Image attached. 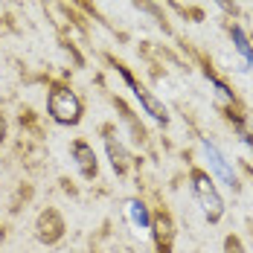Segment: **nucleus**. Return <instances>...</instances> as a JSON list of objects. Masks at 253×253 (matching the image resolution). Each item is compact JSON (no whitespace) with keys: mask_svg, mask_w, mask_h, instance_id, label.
<instances>
[{"mask_svg":"<svg viewBox=\"0 0 253 253\" xmlns=\"http://www.w3.org/2000/svg\"><path fill=\"white\" fill-rule=\"evenodd\" d=\"M35 239L41 242V245H58L61 239H64V233H67V221H64V215L55 210V207H44L38 215H35Z\"/></svg>","mask_w":253,"mask_h":253,"instance_id":"20e7f679","label":"nucleus"},{"mask_svg":"<svg viewBox=\"0 0 253 253\" xmlns=\"http://www.w3.org/2000/svg\"><path fill=\"white\" fill-rule=\"evenodd\" d=\"M221 253H248V248H245V242H242V239H239L236 233H230V236H224Z\"/></svg>","mask_w":253,"mask_h":253,"instance_id":"ddd939ff","label":"nucleus"},{"mask_svg":"<svg viewBox=\"0 0 253 253\" xmlns=\"http://www.w3.org/2000/svg\"><path fill=\"white\" fill-rule=\"evenodd\" d=\"M70 157H73L79 175L84 177V180H96V175H99V160H96V152H93V146L87 140H82V137L73 140L70 143Z\"/></svg>","mask_w":253,"mask_h":253,"instance_id":"423d86ee","label":"nucleus"},{"mask_svg":"<svg viewBox=\"0 0 253 253\" xmlns=\"http://www.w3.org/2000/svg\"><path fill=\"white\" fill-rule=\"evenodd\" d=\"M102 134H105V152H108V160H111V169L120 177L128 175V169H131V154H128V149L120 143V137L114 134L111 126L102 128Z\"/></svg>","mask_w":253,"mask_h":253,"instance_id":"0eeeda50","label":"nucleus"},{"mask_svg":"<svg viewBox=\"0 0 253 253\" xmlns=\"http://www.w3.org/2000/svg\"><path fill=\"white\" fill-rule=\"evenodd\" d=\"M128 215L134 218V224H137V227H143V230L152 227V212H149V207H146L143 201L131 198V201H128Z\"/></svg>","mask_w":253,"mask_h":253,"instance_id":"f8f14e48","label":"nucleus"},{"mask_svg":"<svg viewBox=\"0 0 253 253\" xmlns=\"http://www.w3.org/2000/svg\"><path fill=\"white\" fill-rule=\"evenodd\" d=\"M134 6H137L140 12H146V15H152V18H154V24L160 26L163 32H169V35H172V26H169V21H166V15L160 12V6H157L154 0H134Z\"/></svg>","mask_w":253,"mask_h":253,"instance_id":"9b49d317","label":"nucleus"},{"mask_svg":"<svg viewBox=\"0 0 253 253\" xmlns=\"http://www.w3.org/2000/svg\"><path fill=\"white\" fill-rule=\"evenodd\" d=\"M189 189H192L198 207L204 210V218L210 224H218L224 218V198H221L218 183L212 180V175L207 169H201V166H192L189 169Z\"/></svg>","mask_w":253,"mask_h":253,"instance_id":"f257e3e1","label":"nucleus"},{"mask_svg":"<svg viewBox=\"0 0 253 253\" xmlns=\"http://www.w3.org/2000/svg\"><path fill=\"white\" fill-rule=\"evenodd\" d=\"M201 146H204V152H207V157H210V166H212V172L221 177L227 186H233V189H236V186H239V177H236V172H233V166L227 163V157L218 152V149H215L210 140H201Z\"/></svg>","mask_w":253,"mask_h":253,"instance_id":"6e6552de","label":"nucleus"},{"mask_svg":"<svg viewBox=\"0 0 253 253\" xmlns=\"http://www.w3.org/2000/svg\"><path fill=\"white\" fill-rule=\"evenodd\" d=\"M6 137H9V123H6V117H3V111H0V146L6 143Z\"/></svg>","mask_w":253,"mask_h":253,"instance_id":"2eb2a0df","label":"nucleus"},{"mask_svg":"<svg viewBox=\"0 0 253 253\" xmlns=\"http://www.w3.org/2000/svg\"><path fill=\"white\" fill-rule=\"evenodd\" d=\"M108 61H111V67L120 73V79H123L128 87H131V93H134V96H137V102L143 105V111L152 117L154 123H160V126H169V108L157 99V96H154V93L146 87V84H143V82H137V76L131 73V67H128V64H123V61H117L114 55H108Z\"/></svg>","mask_w":253,"mask_h":253,"instance_id":"7ed1b4c3","label":"nucleus"},{"mask_svg":"<svg viewBox=\"0 0 253 253\" xmlns=\"http://www.w3.org/2000/svg\"><path fill=\"white\" fill-rule=\"evenodd\" d=\"M224 15H230V18H239V3L236 0H212Z\"/></svg>","mask_w":253,"mask_h":253,"instance_id":"4468645a","label":"nucleus"},{"mask_svg":"<svg viewBox=\"0 0 253 253\" xmlns=\"http://www.w3.org/2000/svg\"><path fill=\"white\" fill-rule=\"evenodd\" d=\"M114 108L120 111L123 123H126V126L131 128V137H134L137 143H146V140H149V134H146V128H143V123H140V120L134 117V111H131V108H128L126 102L120 99V96H114Z\"/></svg>","mask_w":253,"mask_h":253,"instance_id":"1a4fd4ad","label":"nucleus"},{"mask_svg":"<svg viewBox=\"0 0 253 253\" xmlns=\"http://www.w3.org/2000/svg\"><path fill=\"white\" fill-rule=\"evenodd\" d=\"M230 38H233V44H236L239 55H242L248 64H253V44H251V38L245 35V29H242L239 24H230Z\"/></svg>","mask_w":253,"mask_h":253,"instance_id":"9d476101","label":"nucleus"},{"mask_svg":"<svg viewBox=\"0 0 253 253\" xmlns=\"http://www.w3.org/2000/svg\"><path fill=\"white\" fill-rule=\"evenodd\" d=\"M154 239V251L157 253H172L175 251V218L166 207H157L152 212V227H149Z\"/></svg>","mask_w":253,"mask_h":253,"instance_id":"39448f33","label":"nucleus"},{"mask_svg":"<svg viewBox=\"0 0 253 253\" xmlns=\"http://www.w3.org/2000/svg\"><path fill=\"white\" fill-rule=\"evenodd\" d=\"M47 114L55 126H79L84 117V105L79 99V93L67 84H52L47 93Z\"/></svg>","mask_w":253,"mask_h":253,"instance_id":"f03ea898","label":"nucleus"}]
</instances>
